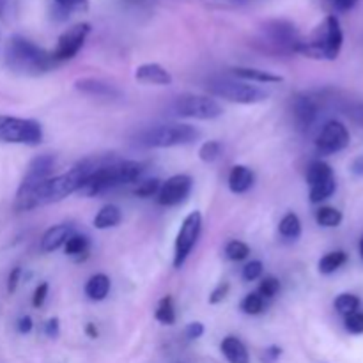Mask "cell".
Masks as SVG:
<instances>
[{
    "label": "cell",
    "mask_w": 363,
    "mask_h": 363,
    "mask_svg": "<svg viewBox=\"0 0 363 363\" xmlns=\"http://www.w3.org/2000/svg\"><path fill=\"white\" fill-rule=\"evenodd\" d=\"M113 156H92V158H85L78 162L77 165L71 167L67 172L59 174V176H52L48 179L41 181L35 186L28 188V190L16 191V201H14V209L16 211H32V209L43 208V206L55 204V202L64 201L69 195L78 194L87 177L91 176L94 170L99 167L106 165V163L113 162Z\"/></svg>",
    "instance_id": "cell-1"
},
{
    "label": "cell",
    "mask_w": 363,
    "mask_h": 363,
    "mask_svg": "<svg viewBox=\"0 0 363 363\" xmlns=\"http://www.w3.org/2000/svg\"><path fill=\"white\" fill-rule=\"evenodd\" d=\"M6 64L11 71L27 77H39L57 66L52 52H46L23 35H13L7 41Z\"/></svg>",
    "instance_id": "cell-2"
},
{
    "label": "cell",
    "mask_w": 363,
    "mask_h": 363,
    "mask_svg": "<svg viewBox=\"0 0 363 363\" xmlns=\"http://www.w3.org/2000/svg\"><path fill=\"white\" fill-rule=\"evenodd\" d=\"M344 45V32L337 16L330 14L307 39L301 38L296 53L318 60H335Z\"/></svg>",
    "instance_id": "cell-3"
},
{
    "label": "cell",
    "mask_w": 363,
    "mask_h": 363,
    "mask_svg": "<svg viewBox=\"0 0 363 363\" xmlns=\"http://www.w3.org/2000/svg\"><path fill=\"white\" fill-rule=\"evenodd\" d=\"M201 131L186 123H169L147 128L137 138L140 147L147 149H169L179 145H190L199 140Z\"/></svg>",
    "instance_id": "cell-4"
},
{
    "label": "cell",
    "mask_w": 363,
    "mask_h": 363,
    "mask_svg": "<svg viewBox=\"0 0 363 363\" xmlns=\"http://www.w3.org/2000/svg\"><path fill=\"white\" fill-rule=\"evenodd\" d=\"M43 126L35 119L25 117L0 116V142L4 144L20 145H39L43 142Z\"/></svg>",
    "instance_id": "cell-5"
},
{
    "label": "cell",
    "mask_w": 363,
    "mask_h": 363,
    "mask_svg": "<svg viewBox=\"0 0 363 363\" xmlns=\"http://www.w3.org/2000/svg\"><path fill=\"white\" fill-rule=\"evenodd\" d=\"M174 116L184 117V119L213 121L222 117L223 108L215 98L201 94H183L177 96L172 103Z\"/></svg>",
    "instance_id": "cell-6"
},
{
    "label": "cell",
    "mask_w": 363,
    "mask_h": 363,
    "mask_svg": "<svg viewBox=\"0 0 363 363\" xmlns=\"http://www.w3.org/2000/svg\"><path fill=\"white\" fill-rule=\"evenodd\" d=\"M208 91L211 96L238 105H255L268 99V92L243 80H213L208 85Z\"/></svg>",
    "instance_id": "cell-7"
},
{
    "label": "cell",
    "mask_w": 363,
    "mask_h": 363,
    "mask_svg": "<svg viewBox=\"0 0 363 363\" xmlns=\"http://www.w3.org/2000/svg\"><path fill=\"white\" fill-rule=\"evenodd\" d=\"M202 233V213L191 211L186 218L183 220L179 227V233L176 236V243H174V268L181 269L190 257L191 250L197 245L199 238Z\"/></svg>",
    "instance_id": "cell-8"
},
{
    "label": "cell",
    "mask_w": 363,
    "mask_h": 363,
    "mask_svg": "<svg viewBox=\"0 0 363 363\" xmlns=\"http://www.w3.org/2000/svg\"><path fill=\"white\" fill-rule=\"evenodd\" d=\"M262 39L275 52L293 53L296 52L298 45H300L301 35L291 21L272 20L268 23H264V27H262Z\"/></svg>",
    "instance_id": "cell-9"
},
{
    "label": "cell",
    "mask_w": 363,
    "mask_h": 363,
    "mask_svg": "<svg viewBox=\"0 0 363 363\" xmlns=\"http://www.w3.org/2000/svg\"><path fill=\"white\" fill-rule=\"evenodd\" d=\"M123 184L124 179L123 172H121V160H113V162L94 170L87 177V181H85L78 194L84 195V197H98V195L113 190L117 186H123Z\"/></svg>",
    "instance_id": "cell-10"
},
{
    "label": "cell",
    "mask_w": 363,
    "mask_h": 363,
    "mask_svg": "<svg viewBox=\"0 0 363 363\" xmlns=\"http://www.w3.org/2000/svg\"><path fill=\"white\" fill-rule=\"evenodd\" d=\"M89 34H91V25L89 23H77L73 27L67 28L57 41L55 50L52 52L53 60L57 64L66 62V60L74 59L82 48H84L85 41H87Z\"/></svg>",
    "instance_id": "cell-11"
},
{
    "label": "cell",
    "mask_w": 363,
    "mask_h": 363,
    "mask_svg": "<svg viewBox=\"0 0 363 363\" xmlns=\"http://www.w3.org/2000/svg\"><path fill=\"white\" fill-rule=\"evenodd\" d=\"M191 190H194V179H191V176H188V174H176V176L163 181L158 195H156V201L163 208H174V206H179L183 202H186Z\"/></svg>",
    "instance_id": "cell-12"
},
{
    "label": "cell",
    "mask_w": 363,
    "mask_h": 363,
    "mask_svg": "<svg viewBox=\"0 0 363 363\" xmlns=\"http://www.w3.org/2000/svg\"><path fill=\"white\" fill-rule=\"evenodd\" d=\"M350 140L351 137L347 128L339 121H330L319 131L318 138H315V149H318L319 155L330 156L344 151L350 145Z\"/></svg>",
    "instance_id": "cell-13"
},
{
    "label": "cell",
    "mask_w": 363,
    "mask_h": 363,
    "mask_svg": "<svg viewBox=\"0 0 363 363\" xmlns=\"http://www.w3.org/2000/svg\"><path fill=\"white\" fill-rule=\"evenodd\" d=\"M291 112H293L294 124L300 131H308L315 124L319 117V105L312 96L296 94L291 101Z\"/></svg>",
    "instance_id": "cell-14"
},
{
    "label": "cell",
    "mask_w": 363,
    "mask_h": 363,
    "mask_svg": "<svg viewBox=\"0 0 363 363\" xmlns=\"http://www.w3.org/2000/svg\"><path fill=\"white\" fill-rule=\"evenodd\" d=\"M55 165H57L55 155H48V152H46V155L35 156V158L28 163L27 174H25V177L21 179L20 186H18L16 191L28 190V188L35 186V184H39L41 181L52 177Z\"/></svg>",
    "instance_id": "cell-15"
},
{
    "label": "cell",
    "mask_w": 363,
    "mask_h": 363,
    "mask_svg": "<svg viewBox=\"0 0 363 363\" xmlns=\"http://www.w3.org/2000/svg\"><path fill=\"white\" fill-rule=\"evenodd\" d=\"M73 233L74 229L71 223H57V225L50 227V229L43 234L41 241H39V248H41L45 254L59 250L60 247L66 245L67 238H69Z\"/></svg>",
    "instance_id": "cell-16"
},
{
    "label": "cell",
    "mask_w": 363,
    "mask_h": 363,
    "mask_svg": "<svg viewBox=\"0 0 363 363\" xmlns=\"http://www.w3.org/2000/svg\"><path fill=\"white\" fill-rule=\"evenodd\" d=\"M74 89L84 94L96 96V98H121V91L116 85L108 84V82L98 80V78H80V80L74 82Z\"/></svg>",
    "instance_id": "cell-17"
},
{
    "label": "cell",
    "mask_w": 363,
    "mask_h": 363,
    "mask_svg": "<svg viewBox=\"0 0 363 363\" xmlns=\"http://www.w3.org/2000/svg\"><path fill=\"white\" fill-rule=\"evenodd\" d=\"M135 78L147 85H170L174 82L172 74L162 64L156 62H147L138 66L135 69Z\"/></svg>",
    "instance_id": "cell-18"
},
{
    "label": "cell",
    "mask_w": 363,
    "mask_h": 363,
    "mask_svg": "<svg viewBox=\"0 0 363 363\" xmlns=\"http://www.w3.org/2000/svg\"><path fill=\"white\" fill-rule=\"evenodd\" d=\"M255 183V174L247 165H234L229 172V190L233 194H247Z\"/></svg>",
    "instance_id": "cell-19"
},
{
    "label": "cell",
    "mask_w": 363,
    "mask_h": 363,
    "mask_svg": "<svg viewBox=\"0 0 363 363\" xmlns=\"http://www.w3.org/2000/svg\"><path fill=\"white\" fill-rule=\"evenodd\" d=\"M220 350H222V354L229 363H250V354H248L247 346L238 337L227 335L220 344Z\"/></svg>",
    "instance_id": "cell-20"
},
{
    "label": "cell",
    "mask_w": 363,
    "mask_h": 363,
    "mask_svg": "<svg viewBox=\"0 0 363 363\" xmlns=\"http://www.w3.org/2000/svg\"><path fill=\"white\" fill-rule=\"evenodd\" d=\"M233 74L238 80L255 82V84H280L284 80L280 74L268 73L264 69H255V67H234Z\"/></svg>",
    "instance_id": "cell-21"
},
{
    "label": "cell",
    "mask_w": 363,
    "mask_h": 363,
    "mask_svg": "<svg viewBox=\"0 0 363 363\" xmlns=\"http://www.w3.org/2000/svg\"><path fill=\"white\" fill-rule=\"evenodd\" d=\"M110 287H112V282H110L108 277L105 273H96L85 284V296L91 301H103L110 293Z\"/></svg>",
    "instance_id": "cell-22"
},
{
    "label": "cell",
    "mask_w": 363,
    "mask_h": 363,
    "mask_svg": "<svg viewBox=\"0 0 363 363\" xmlns=\"http://www.w3.org/2000/svg\"><path fill=\"white\" fill-rule=\"evenodd\" d=\"M64 248H66V254L69 255V257H73L77 262H82L89 257L91 240H89V236H85V234L73 233L69 238H67Z\"/></svg>",
    "instance_id": "cell-23"
},
{
    "label": "cell",
    "mask_w": 363,
    "mask_h": 363,
    "mask_svg": "<svg viewBox=\"0 0 363 363\" xmlns=\"http://www.w3.org/2000/svg\"><path fill=\"white\" fill-rule=\"evenodd\" d=\"M121 220H123V213H121V209L117 208L116 204H106L99 209L92 223H94V227L98 230H106L119 225Z\"/></svg>",
    "instance_id": "cell-24"
},
{
    "label": "cell",
    "mask_w": 363,
    "mask_h": 363,
    "mask_svg": "<svg viewBox=\"0 0 363 363\" xmlns=\"http://www.w3.org/2000/svg\"><path fill=\"white\" fill-rule=\"evenodd\" d=\"M333 169L323 160H315L308 165L307 169V183L308 186H314V184L325 183V181L333 179Z\"/></svg>",
    "instance_id": "cell-25"
},
{
    "label": "cell",
    "mask_w": 363,
    "mask_h": 363,
    "mask_svg": "<svg viewBox=\"0 0 363 363\" xmlns=\"http://www.w3.org/2000/svg\"><path fill=\"white\" fill-rule=\"evenodd\" d=\"M347 262V254L344 250H335V252H330V254L323 255L319 259V264L318 269L321 275H332L335 273L337 269L342 268L344 264Z\"/></svg>",
    "instance_id": "cell-26"
},
{
    "label": "cell",
    "mask_w": 363,
    "mask_h": 363,
    "mask_svg": "<svg viewBox=\"0 0 363 363\" xmlns=\"http://www.w3.org/2000/svg\"><path fill=\"white\" fill-rule=\"evenodd\" d=\"M279 233L280 236L286 238V240H294L301 236V220L296 213L289 211L284 215V218L279 223Z\"/></svg>",
    "instance_id": "cell-27"
},
{
    "label": "cell",
    "mask_w": 363,
    "mask_h": 363,
    "mask_svg": "<svg viewBox=\"0 0 363 363\" xmlns=\"http://www.w3.org/2000/svg\"><path fill=\"white\" fill-rule=\"evenodd\" d=\"M315 222L318 225L326 227V229H333V227H339L342 222V213L337 208L332 206H323L315 211Z\"/></svg>",
    "instance_id": "cell-28"
},
{
    "label": "cell",
    "mask_w": 363,
    "mask_h": 363,
    "mask_svg": "<svg viewBox=\"0 0 363 363\" xmlns=\"http://www.w3.org/2000/svg\"><path fill=\"white\" fill-rule=\"evenodd\" d=\"M155 319L165 326H172L176 323V308H174L172 296H163L156 307Z\"/></svg>",
    "instance_id": "cell-29"
},
{
    "label": "cell",
    "mask_w": 363,
    "mask_h": 363,
    "mask_svg": "<svg viewBox=\"0 0 363 363\" xmlns=\"http://www.w3.org/2000/svg\"><path fill=\"white\" fill-rule=\"evenodd\" d=\"M333 307H335V311L339 312L340 315L346 318V315L353 314V312H358V308H360V298L354 296V294L351 293H342L335 298Z\"/></svg>",
    "instance_id": "cell-30"
},
{
    "label": "cell",
    "mask_w": 363,
    "mask_h": 363,
    "mask_svg": "<svg viewBox=\"0 0 363 363\" xmlns=\"http://www.w3.org/2000/svg\"><path fill=\"white\" fill-rule=\"evenodd\" d=\"M335 190H337V181L335 177H333V179L325 181V183H319V184H314V186H311V194H308V197H311L312 204H319V202L332 197V195L335 194Z\"/></svg>",
    "instance_id": "cell-31"
},
{
    "label": "cell",
    "mask_w": 363,
    "mask_h": 363,
    "mask_svg": "<svg viewBox=\"0 0 363 363\" xmlns=\"http://www.w3.org/2000/svg\"><path fill=\"white\" fill-rule=\"evenodd\" d=\"M264 298L259 296V293H248L247 296L241 300L240 308L243 311V314L247 315H259L264 312Z\"/></svg>",
    "instance_id": "cell-32"
},
{
    "label": "cell",
    "mask_w": 363,
    "mask_h": 363,
    "mask_svg": "<svg viewBox=\"0 0 363 363\" xmlns=\"http://www.w3.org/2000/svg\"><path fill=\"white\" fill-rule=\"evenodd\" d=\"M248 255H250V247H248L247 243H243V241L233 240L225 245V257L229 259V261H245Z\"/></svg>",
    "instance_id": "cell-33"
},
{
    "label": "cell",
    "mask_w": 363,
    "mask_h": 363,
    "mask_svg": "<svg viewBox=\"0 0 363 363\" xmlns=\"http://www.w3.org/2000/svg\"><path fill=\"white\" fill-rule=\"evenodd\" d=\"M223 145L218 140H208L199 149V158L204 163H215L222 156Z\"/></svg>",
    "instance_id": "cell-34"
},
{
    "label": "cell",
    "mask_w": 363,
    "mask_h": 363,
    "mask_svg": "<svg viewBox=\"0 0 363 363\" xmlns=\"http://www.w3.org/2000/svg\"><path fill=\"white\" fill-rule=\"evenodd\" d=\"M160 186H162V181L158 177H152V179H144L137 184V188L133 190V194L140 199H149L158 195Z\"/></svg>",
    "instance_id": "cell-35"
},
{
    "label": "cell",
    "mask_w": 363,
    "mask_h": 363,
    "mask_svg": "<svg viewBox=\"0 0 363 363\" xmlns=\"http://www.w3.org/2000/svg\"><path fill=\"white\" fill-rule=\"evenodd\" d=\"M279 291H280V280L277 279V277L268 275L261 280L257 293L259 296H262L264 300H272V298H275L277 294H279Z\"/></svg>",
    "instance_id": "cell-36"
},
{
    "label": "cell",
    "mask_w": 363,
    "mask_h": 363,
    "mask_svg": "<svg viewBox=\"0 0 363 363\" xmlns=\"http://www.w3.org/2000/svg\"><path fill=\"white\" fill-rule=\"evenodd\" d=\"M57 13H62V16H69L71 11L87 9V0H53Z\"/></svg>",
    "instance_id": "cell-37"
},
{
    "label": "cell",
    "mask_w": 363,
    "mask_h": 363,
    "mask_svg": "<svg viewBox=\"0 0 363 363\" xmlns=\"http://www.w3.org/2000/svg\"><path fill=\"white\" fill-rule=\"evenodd\" d=\"M262 272H264V264L261 261H250L245 264L241 277H243L245 282H255V280L261 279Z\"/></svg>",
    "instance_id": "cell-38"
},
{
    "label": "cell",
    "mask_w": 363,
    "mask_h": 363,
    "mask_svg": "<svg viewBox=\"0 0 363 363\" xmlns=\"http://www.w3.org/2000/svg\"><path fill=\"white\" fill-rule=\"evenodd\" d=\"M344 326L353 335H360V333H363V312H353V314L346 315Z\"/></svg>",
    "instance_id": "cell-39"
},
{
    "label": "cell",
    "mask_w": 363,
    "mask_h": 363,
    "mask_svg": "<svg viewBox=\"0 0 363 363\" xmlns=\"http://www.w3.org/2000/svg\"><path fill=\"white\" fill-rule=\"evenodd\" d=\"M229 291H230V284L229 282H220L218 286L215 287V289L211 291V294H209V305H218L222 303L223 300H225L227 296H229Z\"/></svg>",
    "instance_id": "cell-40"
},
{
    "label": "cell",
    "mask_w": 363,
    "mask_h": 363,
    "mask_svg": "<svg viewBox=\"0 0 363 363\" xmlns=\"http://www.w3.org/2000/svg\"><path fill=\"white\" fill-rule=\"evenodd\" d=\"M48 291L50 286L48 282H41L38 287H35L34 294H32V307L34 308H41L45 305L46 298H48Z\"/></svg>",
    "instance_id": "cell-41"
},
{
    "label": "cell",
    "mask_w": 363,
    "mask_h": 363,
    "mask_svg": "<svg viewBox=\"0 0 363 363\" xmlns=\"http://www.w3.org/2000/svg\"><path fill=\"white\" fill-rule=\"evenodd\" d=\"M282 357V347L280 346H269L262 351L261 363H277Z\"/></svg>",
    "instance_id": "cell-42"
},
{
    "label": "cell",
    "mask_w": 363,
    "mask_h": 363,
    "mask_svg": "<svg viewBox=\"0 0 363 363\" xmlns=\"http://www.w3.org/2000/svg\"><path fill=\"white\" fill-rule=\"evenodd\" d=\"M20 280H21V268L20 266H14V268L9 272V277H7V293L9 294L16 293L18 286H20Z\"/></svg>",
    "instance_id": "cell-43"
},
{
    "label": "cell",
    "mask_w": 363,
    "mask_h": 363,
    "mask_svg": "<svg viewBox=\"0 0 363 363\" xmlns=\"http://www.w3.org/2000/svg\"><path fill=\"white\" fill-rule=\"evenodd\" d=\"M204 332H206L204 325L199 321H195V323H190V325L186 326V330H184V335H186L188 340H197L204 335Z\"/></svg>",
    "instance_id": "cell-44"
},
{
    "label": "cell",
    "mask_w": 363,
    "mask_h": 363,
    "mask_svg": "<svg viewBox=\"0 0 363 363\" xmlns=\"http://www.w3.org/2000/svg\"><path fill=\"white\" fill-rule=\"evenodd\" d=\"M60 333V321L59 318H50L45 325V335L48 339H57Z\"/></svg>",
    "instance_id": "cell-45"
},
{
    "label": "cell",
    "mask_w": 363,
    "mask_h": 363,
    "mask_svg": "<svg viewBox=\"0 0 363 363\" xmlns=\"http://www.w3.org/2000/svg\"><path fill=\"white\" fill-rule=\"evenodd\" d=\"M346 113L351 121H354V123H358V124H363V103L351 105L350 108L346 110Z\"/></svg>",
    "instance_id": "cell-46"
},
{
    "label": "cell",
    "mask_w": 363,
    "mask_h": 363,
    "mask_svg": "<svg viewBox=\"0 0 363 363\" xmlns=\"http://www.w3.org/2000/svg\"><path fill=\"white\" fill-rule=\"evenodd\" d=\"M32 328H34V321H32L30 315H21V318L18 319V332H20L21 335L30 333Z\"/></svg>",
    "instance_id": "cell-47"
},
{
    "label": "cell",
    "mask_w": 363,
    "mask_h": 363,
    "mask_svg": "<svg viewBox=\"0 0 363 363\" xmlns=\"http://www.w3.org/2000/svg\"><path fill=\"white\" fill-rule=\"evenodd\" d=\"M330 4H332L337 11H342L344 13V11L353 9V7L358 4V0H330Z\"/></svg>",
    "instance_id": "cell-48"
},
{
    "label": "cell",
    "mask_w": 363,
    "mask_h": 363,
    "mask_svg": "<svg viewBox=\"0 0 363 363\" xmlns=\"http://www.w3.org/2000/svg\"><path fill=\"white\" fill-rule=\"evenodd\" d=\"M85 333H87V337H91V339H98L99 335L98 328H96V325H92V323H89V325L85 326Z\"/></svg>",
    "instance_id": "cell-49"
},
{
    "label": "cell",
    "mask_w": 363,
    "mask_h": 363,
    "mask_svg": "<svg viewBox=\"0 0 363 363\" xmlns=\"http://www.w3.org/2000/svg\"><path fill=\"white\" fill-rule=\"evenodd\" d=\"M353 172L358 174V176H362V174H363V158L354 160V163H353Z\"/></svg>",
    "instance_id": "cell-50"
},
{
    "label": "cell",
    "mask_w": 363,
    "mask_h": 363,
    "mask_svg": "<svg viewBox=\"0 0 363 363\" xmlns=\"http://www.w3.org/2000/svg\"><path fill=\"white\" fill-rule=\"evenodd\" d=\"M360 255H362V259H363V236H362V240H360Z\"/></svg>",
    "instance_id": "cell-51"
}]
</instances>
